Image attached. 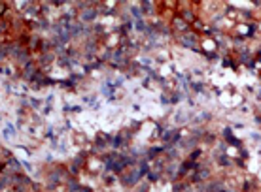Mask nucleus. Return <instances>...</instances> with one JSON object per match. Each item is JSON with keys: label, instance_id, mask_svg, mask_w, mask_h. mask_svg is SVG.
Instances as JSON below:
<instances>
[{"label": "nucleus", "instance_id": "f257e3e1", "mask_svg": "<svg viewBox=\"0 0 261 192\" xmlns=\"http://www.w3.org/2000/svg\"><path fill=\"white\" fill-rule=\"evenodd\" d=\"M93 15H95V12H91V9H89V12H87V13H83V19L87 17V21H89L91 17H93Z\"/></svg>", "mask_w": 261, "mask_h": 192}]
</instances>
